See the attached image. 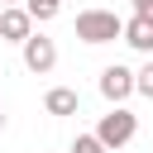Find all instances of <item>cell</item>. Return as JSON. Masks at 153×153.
<instances>
[{
  "mask_svg": "<svg viewBox=\"0 0 153 153\" xmlns=\"http://www.w3.org/2000/svg\"><path fill=\"white\" fill-rule=\"evenodd\" d=\"M124 33V19L115 14V10H100V5H91V10H81L76 14V38L81 43H91V48H100V43H115Z\"/></svg>",
  "mask_w": 153,
  "mask_h": 153,
  "instance_id": "6da1fadb",
  "label": "cell"
},
{
  "mask_svg": "<svg viewBox=\"0 0 153 153\" xmlns=\"http://www.w3.org/2000/svg\"><path fill=\"white\" fill-rule=\"evenodd\" d=\"M139 134V115L134 110H124V105H110V115H100V124H96V139L115 153V148H124L129 139Z\"/></svg>",
  "mask_w": 153,
  "mask_h": 153,
  "instance_id": "7a4b0ae2",
  "label": "cell"
},
{
  "mask_svg": "<svg viewBox=\"0 0 153 153\" xmlns=\"http://www.w3.org/2000/svg\"><path fill=\"white\" fill-rule=\"evenodd\" d=\"M19 48H24V67H29L33 76H48V72L57 67V43L43 38V33H29Z\"/></svg>",
  "mask_w": 153,
  "mask_h": 153,
  "instance_id": "3957f363",
  "label": "cell"
},
{
  "mask_svg": "<svg viewBox=\"0 0 153 153\" xmlns=\"http://www.w3.org/2000/svg\"><path fill=\"white\" fill-rule=\"evenodd\" d=\"M100 96H105L110 105H124V100L134 96V72H129V67H120V62L100 67Z\"/></svg>",
  "mask_w": 153,
  "mask_h": 153,
  "instance_id": "277c9868",
  "label": "cell"
},
{
  "mask_svg": "<svg viewBox=\"0 0 153 153\" xmlns=\"http://www.w3.org/2000/svg\"><path fill=\"white\" fill-rule=\"evenodd\" d=\"M29 33H33V14L24 5H5L0 10V38L5 43H24Z\"/></svg>",
  "mask_w": 153,
  "mask_h": 153,
  "instance_id": "5b68a950",
  "label": "cell"
},
{
  "mask_svg": "<svg viewBox=\"0 0 153 153\" xmlns=\"http://www.w3.org/2000/svg\"><path fill=\"white\" fill-rule=\"evenodd\" d=\"M134 53H143V57H153V19L148 14H129L124 19V33H120Z\"/></svg>",
  "mask_w": 153,
  "mask_h": 153,
  "instance_id": "8992f818",
  "label": "cell"
},
{
  "mask_svg": "<svg viewBox=\"0 0 153 153\" xmlns=\"http://www.w3.org/2000/svg\"><path fill=\"white\" fill-rule=\"evenodd\" d=\"M76 105H81V96H76L72 86H53V91L43 96V110L57 115V120H62V115H76Z\"/></svg>",
  "mask_w": 153,
  "mask_h": 153,
  "instance_id": "52a82bcc",
  "label": "cell"
},
{
  "mask_svg": "<svg viewBox=\"0 0 153 153\" xmlns=\"http://www.w3.org/2000/svg\"><path fill=\"white\" fill-rule=\"evenodd\" d=\"M24 10L33 14V24H48V19L62 14V0H24Z\"/></svg>",
  "mask_w": 153,
  "mask_h": 153,
  "instance_id": "ba28073f",
  "label": "cell"
},
{
  "mask_svg": "<svg viewBox=\"0 0 153 153\" xmlns=\"http://www.w3.org/2000/svg\"><path fill=\"white\" fill-rule=\"evenodd\" d=\"M134 91H139V96H148V100H153V57H148V62H143V67H139V72H134Z\"/></svg>",
  "mask_w": 153,
  "mask_h": 153,
  "instance_id": "9c48e42d",
  "label": "cell"
},
{
  "mask_svg": "<svg viewBox=\"0 0 153 153\" xmlns=\"http://www.w3.org/2000/svg\"><path fill=\"white\" fill-rule=\"evenodd\" d=\"M72 153H110L96 134H76V143H72Z\"/></svg>",
  "mask_w": 153,
  "mask_h": 153,
  "instance_id": "30bf717a",
  "label": "cell"
},
{
  "mask_svg": "<svg viewBox=\"0 0 153 153\" xmlns=\"http://www.w3.org/2000/svg\"><path fill=\"white\" fill-rule=\"evenodd\" d=\"M129 5H134V14H148L153 19V0H129Z\"/></svg>",
  "mask_w": 153,
  "mask_h": 153,
  "instance_id": "8fae6325",
  "label": "cell"
},
{
  "mask_svg": "<svg viewBox=\"0 0 153 153\" xmlns=\"http://www.w3.org/2000/svg\"><path fill=\"white\" fill-rule=\"evenodd\" d=\"M0 5H24V0H0Z\"/></svg>",
  "mask_w": 153,
  "mask_h": 153,
  "instance_id": "7c38bea8",
  "label": "cell"
},
{
  "mask_svg": "<svg viewBox=\"0 0 153 153\" xmlns=\"http://www.w3.org/2000/svg\"><path fill=\"white\" fill-rule=\"evenodd\" d=\"M0 129H5V110H0Z\"/></svg>",
  "mask_w": 153,
  "mask_h": 153,
  "instance_id": "4fadbf2b",
  "label": "cell"
}]
</instances>
